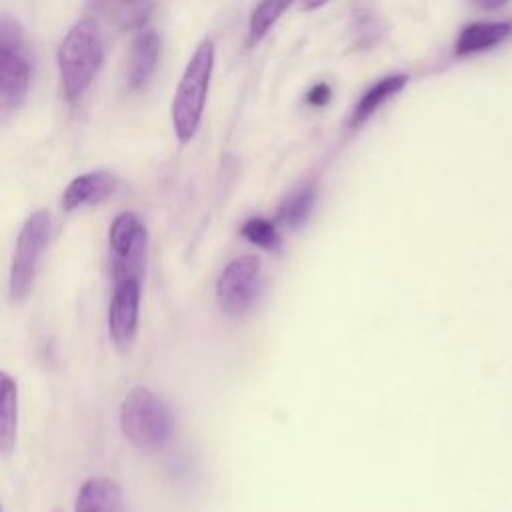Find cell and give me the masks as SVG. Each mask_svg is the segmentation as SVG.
I'll use <instances>...</instances> for the list:
<instances>
[{"mask_svg": "<svg viewBox=\"0 0 512 512\" xmlns=\"http://www.w3.org/2000/svg\"><path fill=\"white\" fill-rule=\"evenodd\" d=\"M102 36L92 16L80 18L58 48V70L64 98L74 104L90 88L102 64Z\"/></svg>", "mask_w": 512, "mask_h": 512, "instance_id": "obj_1", "label": "cell"}, {"mask_svg": "<svg viewBox=\"0 0 512 512\" xmlns=\"http://www.w3.org/2000/svg\"><path fill=\"white\" fill-rule=\"evenodd\" d=\"M212 68L214 44L210 38H206L198 44L190 62L186 64L172 100V124L180 144H188L198 132L208 96Z\"/></svg>", "mask_w": 512, "mask_h": 512, "instance_id": "obj_4", "label": "cell"}, {"mask_svg": "<svg viewBox=\"0 0 512 512\" xmlns=\"http://www.w3.org/2000/svg\"><path fill=\"white\" fill-rule=\"evenodd\" d=\"M76 512H124L122 488L110 478H90L76 496Z\"/></svg>", "mask_w": 512, "mask_h": 512, "instance_id": "obj_10", "label": "cell"}, {"mask_svg": "<svg viewBox=\"0 0 512 512\" xmlns=\"http://www.w3.org/2000/svg\"><path fill=\"white\" fill-rule=\"evenodd\" d=\"M290 4L292 0H260L250 16L248 46H254L256 42H260Z\"/></svg>", "mask_w": 512, "mask_h": 512, "instance_id": "obj_16", "label": "cell"}, {"mask_svg": "<svg viewBox=\"0 0 512 512\" xmlns=\"http://www.w3.org/2000/svg\"><path fill=\"white\" fill-rule=\"evenodd\" d=\"M50 240V214L46 210L32 212L14 246L10 274H8V290L10 298L20 302L24 300L34 284V276L38 270V262Z\"/></svg>", "mask_w": 512, "mask_h": 512, "instance_id": "obj_5", "label": "cell"}, {"mask_svg": "<svg viewBox=\"0 0 512 512\" xmlns=\"http://www.w3.org/2000/svg\"><path fill=\"white\" fill-rule=\"evenodd\" d=\"M120 430L142 452L162 450L174 432L166 402L146 386H134L120 404Z\"/></svg>", "mask_w": 512, "mask_h": 512, "instance_id": "obj_2", "label": "cell"}, {"mask_svg": "<svg viewBox=\"0 0 512 512\" xmlns=\"http://www.w3.org/2000/svg\"><path fill=\"white\" fill-rule=\"evenodd\" d=\"M242 236L266 250H274L280 244V236L276 226L270 220L264 218H250L244 226H242Z\"/></svg>", "mask_w": 512, "mask_h": 512, "instance_id": "obj_18", "label": "cell"}, {"mask_svg": "<svg viewBox=\"0 0 512 512\" xmlns=\"http://www.w3.org/2000/svg\"><path fill=\"white\" fill-rule=\"evenodd\" d=\"M18 434V386L0 370V454L10 456Z\"/></svg>", "mask_w": 512, "mask_h": 512, "instance_id": "obj_12", "label": "cell"}, {"mask_svg": "<svg viewBox=\"0 0 512 512\" xmlns=\"http://www.w3.org/2000/svg\"><path fill=\"white\" fill-rule=\"evenodd\" d=\"M260 292V260L244 254L222 270L216 284V300L224 314L240 316L252 308Z\"/></svg>", "mask_w": 512, "mask_h": 512, "instance_id": "obj_7", "label": "cell"}, {"mask_svg": "<svg viewBox=\"0 0 512 512\" xmlns=\"http://www.w3.org/2000/svg\"><path fill=\"white\" fill-rule=\"evenodd\" d=\"M328 0H302V8L304 10H316L320 6H324Z\"/></svg>", "mask_w": 512, "mask_h": 512, "instance_id": "obj_21", "label": "cell"}, {"mask_svg": "<svg viewBox=\"0 0 512 512\" xmlns=\"http://www.w3.org/2000/svg\"><path fill=\"white\" fill-rule=\"evenodd\" d=\"M314 198H316V188L312 184H306V186H300L298 190H294L280 206L278 210V218L288 224V226H298L302 224L312 206H314Z\"/></svg>", "mask_w": 512, "mask_h": 512, "instance_id": "obj_17", "label": "cell"}, {"mask_svg": "<svg viewBox=\"0 0 512 512\" xmlns=\"http://www.w3.org/2000/svg\"><path fill=\"white\" fill-rule=\"evenodd\" d=\"M32 62L22 26L10 14H0V126L26 102Z\"/></svg>", "mask_w": 512, "mask_h": 512, "instance_id": "obj_3", "label": "cell"}, {"mask_svg": "<svg viewBox=\"0 0 512 512\" xmlns=\"http://www.w3.org/2000/svg\"><path fill=\"white\" fill-rule=\"evenodd\" d=\"M118 188V180L114 174L106 170H94L76 176L62 194V208L72 212L82 206H94L110 198Z\"/></svg>", "mask_w": 512, "mask_h": 512, "instance_id": "obj_9", "label": "cell"}, {"mask_svg": "<svg viewBox=\"0 0 512 512\" xmlns=\"http://www.w3.org/2000/svg\"><path fill=\"white\" fill-rule=\"evenodd\" d=\"M478 8H482V10H496V8H500V6H504L508 0H472Z\"/></svg>", "mask_w": 512, "mask_h": 512, "instance_id": "obj_20", "label": "cell"}, {"mask_svg": "<svg viewBox=\"0 0 512 512\" xmlns=\"http://www.w3.org/2000/svg\"><path fill=\"white\" fill-rule=\"evenodd\" d=\"M100 12L120 28L140 26L148 12L150 0H96Z\"/></svg>", "mask_w": 512, "mask_h": 512, "instance_id": "obj_15", "label": "cell"}, {"mask_svg": "<svg viewBox=\"0 0 512 512\" xmlns=\"http://www.w3.org/2000/svg\"><path fill=\"white\" fill-rule=\"evenodd\" d=\"M512 32V24L508 22H474L462 28L458 42H456V54L466 56L472 52H480L486 48H492L500 44L508 34Z\"/></svg>", "mask_w": 512, "mask_h": 512, "instance_id": "obj_14", "label": "cell"}, {"mask_svg": "<svg viewBox=\"0 0 512 512\" xmlns=\"http://www.w3.org/2000/svg\"><path fill=\"white\" fill-rule=\"evenodd\" d=\"M0 512H2V510H0Z\"/></svg>", "mask_w": 512, "mask_h": 512, "instance_id": "obj_22", "label": "cell"}, {"mask_svg": "<svg viewBox=\"0 0 512 512\" xmlns=\"http://www.w3.org/2000/svg\"><path fill=\"white\" fill-rule=\"evenodd\" d=\"M146 242V228L134 212H122L114 218L108 232L114 282L124 278L140 280L146 258Z\"/></svg>", "mask_w": 512, "mask_h": 512, "instance_id": "obj_6", "label": "cell"}, {"mask_svg": "<svg viewBox=\"0 0 512 512\" xmlns=\"http://www.w3.org/2000/svg\"><path fill=\"white\" fill-rule=\"evenodd\" d=\"M406 82H408L406 74H392V76L378 80L374 86H370L352 110L350 128L362 126L388 98L398 94L406 86Z\"/></svg>", "mask_w": 512, "mask_h": 512, "instance_id": "obj_13", "label": "cell"}, {"mask_svg": "<svg viewBox=\"0 0 512 512\" xmlns=\"http://www.w3.org/2000/svg\"><path fill=\"white\" fill-rule=\"evenodd\" d=\"M330 96H332V90L326 82H320L316 86H312L306 94V102L310 106H326L330 102Z\"/></svg>", "mask_w": 512, "mask_h": 512, "instance_id": "obj_19", "label": "cell"}, {"mask_svg": "<svg viewBox=\"0 0 512 512\" xmlns=\"http://www.w3.org/2000/svg\"><path fill=\"white\" fill-rule=\"evenodd\" d=\"M140 312V280L124 278L114 282V292L108 308L110 338L118 346H126L136 336Z\"/></svg>", "mask_w": 512, "mask_h": 512, "instance_id": "obj_8", "label": "cell"}, {"mask_svg": "<svg viewBox=\"0 0 512 512\" xmlns=\"http://www.w3.org/2000/svg\"><path fill=\"white\" fill-rule=\"evenodd\" d=\"M160 56V38L154 30L140 32L130 48V58H128V86L130 88H140L144 86L158 62Z\"/></svg>", "mask_w": 512, "mask_h": 512, "instance_id": "obj_11", "label": "cell"}]
</instances>
